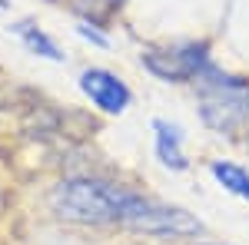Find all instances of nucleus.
Masks as SVG:
<instances>
[{
    "instance_id": "obj_9",
    "label": "nucleus",
    "mask_w": 249,
    "mask_h": 245,
    "mask_svg": "<svg viewBox=\"0 0 249 245\" xmlns=\"http://www.w3.org/2000/svg\"><path fill=\"white\" fill-rule=\"evenodd\" d=\"M77 30H80V37H87V40H93V43H100V47H107V37L96 33V30H90V23H80Z\"/></svg>"
},
{
    "instance_id": "obj_5",
    "label": "nucleus",
    "mask_w": 249,
    "mask_h": 245,
    "mask_svg": "<svg viewBox=\"0 0 249 245\" xmlns=\"http://www.w3.org/2000/svg\"><path fill=\"white\" fill-rule=\"evenodd\" d=\"M80 90L93 99L103 113H123L130 106V90L126 83L113 76L110 70H83L80 76Z\"/></svg>"
},
{
    "instance_id": "obj_6",
    "label": "nucleus",
    "mask_w": 249,
    "mask_h": 245,
    "mask_svg": "<svg viewBox=\"0 0 249 245\" xmlns=\"http://www.w3.org/2000/svg\"><path fill=\"white\" fill-rule=\"evenodd\" d=\"M153 130H156V152H160L163 166H170V169H186L179 130H176L173 123H166V119H153Z\"/></svg>"
},
{
    "instance_id": "obj_3",
    "label": "nucleus",
    "mask_w": 249,
    "mask_h": 245,
    "mask_svg": "<svg viewBox=\"0 0 249 245\" xmlns=\"http://www.w3.org/2000/svg\"><path fill=\"white\" fill-rule=\"evenodd\" d=\"M123 226L150 232V235H199L203 232V222L196 215H190L186 209L160 206V202H150L143 196H136L133 202L126 206Z\"/></svg>"
},
{
    "instance_id": "obj_8",
    "label": "nucleus",
    "mask_w": 249,
    "mask_h": 245,
    "mask_svg": "<svg viewBox=\"0 0 249 245\" xmlns=\"http://www.w3.org/2000/svg\"><path fill=\"white\" fill-rule=\"evenodd\" d=\"M17 33L23 37V43H27L34 53H40V57H47V60H63V53L57 50V43L47 37V33H40L37 27H30V23H20Z\"/></svg>"
},
{
    "instance_id": "obj_4",
    "label": "nucleus",
    "mask_w": 249,
    "mask_h": 245,
    "mask_svg": "<svg viewBox=\"0 0 249 245\" xmlns=\"http://www.w3.org/2000/svg\"><path fill=\"white\" fill-rule=\"evenodd\" d=\"M146 70L156 73L160 80H196V73L203 66H210V53L206 43H183V47H166V50H150L146 57Z\"/></svg>"
},
{
    "instance_id": "obj_7",
    "label": "nucleus",
    "mask_w": 249,
    "mask_h": 245,
    "mask_svg": "<svg viewBox=\"0 0 249 245\" xmlns=\"http://www.w3.org/2000/svg\"><path fill=\"white\" fill-rule=\"evenodd\" d=\"M210 172L219 179V186L230 189L232 196H239V199H249V172L243 166H236V163H213Z\"/></svg>"
},
{
    "instance_id": "obj_2",
    "label": "nucleus",
    "mask_w": 249,
    "mask_h": 245,
    "mask_svg": "<svg viewBox=\"0 0 249 245\" xmlns=\"http://www.w3.org/2000/svg\"><path fill=\"white\" fill-rule=\"evenodd\" d=\"M196 93H199V113L203 123L216 132H232L249 116V80L223 73L216 66H203L196 73Z\"/></svg>"
},
{
    "instance_id": "obj_1",
    "label": "nucleus",
    "mask_w": 249,
    "mask_h": 245,
    "mask_svg": "<svg viewBox=\"0 0 249 245\" xmlns=\"http://www.w3.org/2000/svg\"><path fill=\"white\" fill-rule=\"evenodd\" d=\"M136 199V192L103 179H67L50 189L47 202L53 215L67 222H83V226H107V222H123L126 206Z\"/></svg>"
}]
</instances>
